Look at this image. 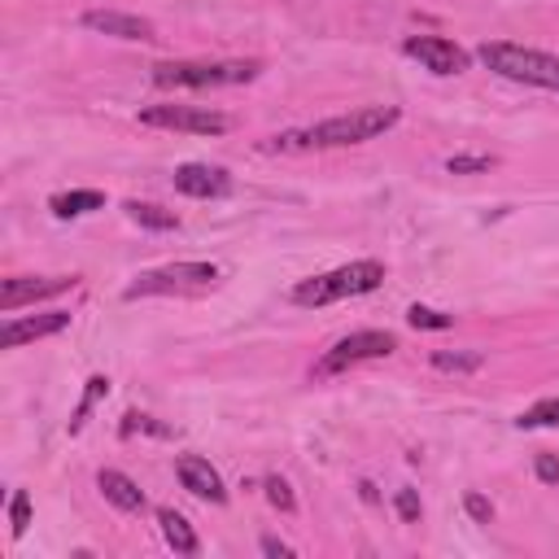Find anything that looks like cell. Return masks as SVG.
<instances>
[{
	"instance_id": "cell-1",
	"label": "cell",
	"mask_w": 559,
	"mask_h": 559,
	"mask_svg": "<svg viewBox=\"0 0 559 559\" xmlns=\"http://www.w3.org/2000/svg\"><path fill=\"white\" fill-rule=\"evenodd\" d=\"M397 118H402L397 105H362V109H354V114H336V118H323V122H314V127L271 135L266 148H271V153H306V148L362 144V140L384 135L389 127H397Z\"/></svg>"
},
{
	"instance_id": "cell-2",
	"label": "cell",
	"mask_w": 559,
	"mask_h": 559,
	"mask_svg": "<svg viewBox=\"0 0 559 559\" xmlns=\"http://www.w3.org/2000/svg\"><path fill=\"white\" fill-rule=\"evenodd\" d=\"M476 57L511 79V83H528V87H546V92H559V57L555 52H542V48H524V44H511V39H489L476 48Z\"/></svg>"
},
{
	"instance_id": "cell-3",
	"label": "cell",
	"mask_w": 559,
	"mask_h": 559,
	"mask_svg": "<svg viewBox=\"0 0 559 559\" xmlns=\"http://www.w3.org/2000/svg\"><path fill=\"white\" fill-rule=\"evenodd\" d=\"M384 284V266L376 258H358V262H345L336 271H323V275H310L293 288V301L297 306H328V301H341V297H358V293H371Z\"/></svg>"
},
{
	"instance_id": "cell-4",
	"label": "cell",
	"mask_w": 559,
	"mask_h": 559,
	"mask_svg": "<svg viewBox=\"0 0 559 559\" xmlns=\"http://www.w3.org/2000/svg\"><path fill=\"white\" fill-rule=\"evenodd\" d=\"M258 61H157L153 83L157 87H236L258 79Z\"/></svg>"
},
{
	"instance_id": "cell-5",
	"label": "cell",
	"mask_w": 559,
	"mask_h": 559,
	"mask_svg": "<svg viewBox=\"0 0 559 559\" xmlns=\"http://www.w3.org/2000/svg\"><path fill=\"white\" fill-rule=\"evenodd\" d=\"M218 284V266L214 262H170L157 271H140L135 284H127V301L135 297H166V293H205Z\"/></svg>"
},
{
	"instance_id": "cell-6",
	"label": "cell",
	"mask_w": 559,
	"mask_h": 559,
	"mask_svg": "<svg viewBox=\"0 0 559 559\" xmlns=\"http://www.w3.org/2000/svg\"><path fill=\"white\" fill-rule=\"evenodd\" d=\"M393 349H397V336H393V332H349V336H341V341L314 362V376L328 380V376H341V371H349V367H358V362H367V358H389Z\"/></svg>"
},
{
	"instance_id": "cell-7",
	"label": "cell",
	"mask_w": 559,
	"mask_h": 559,
	"mask_svg": "<svg viewBox=\"0 0 559 559\" xmlns=\"http://www.w3.org/2000/svg\"><path fill=\"white\" fill-rule=\"evenodd\" d=\"M144 127H166V131H188V135H223L231 127L227 114L201 109V105H148L140 109Z\"/></svg>"
},
{
	"instance_id": "cell-8",
	"label": "cell",
	"mask_w": 559,
	"mask_h": 559,
	"mask_svg": "<svg viewBox=\"0 0 559 559\" xmlns=\"http://www.w3.org/2000/svg\"><path fill=\"white\" fill-rule=\"evenodd\" d=\"M406 57H415L424 70H432V74H463L467 70V52L454 44V39H445V35H411L406 44Z\"/></svg>"
},
{
	"instance_id": "cell-9",
	"label": "cell",
	"mask_w": 559,
	"mask_h": 559,
	"mask_svg": "<svg viewBox=\"0 0 559 559\" xmlns=\"http://www.w3.org/2000/svg\"><path fill=\"white\" fill-rule=\"evenodd\" d=\"M66 288H74V275H13L0 284V310L13 314L17 306L39 301V297H57Z\"/></svg>"
},
{
	"instance_id": "cell-10",
	"label": "cell",
	"mask_w": 559,
	"mask_h": 559,
	"mask_svg": "<svg viewBox=\"0 0 559 559\" xmlns=\"http://www.w3.org/2000/svg\"><path fill=\"white\" fill-rule=\"evenodd\" d=\"M83 26L87 31H100V35H114V39H157L153 22L140 17V13H118V9H87L83 13Z\"/></svg>"
},
{
	"instance_id": "cell-11",
	"label": "cell",
	"mask_w": 559,
	"mask_h": 559,
	"mask_svg": "<svg viewBox=\"0 0 559 559\" xmlns=\"http://www.w3.org/2000/svg\"><path fill=\"white\" fill-rule=\"evenodd\" d=\"M175 472H179V485L188 489V493H197V498H205V502H227V489H223V476L210 467V459H201V454H179L175 459Z\"/></svg>"
},
{
	"instance_id": "cell-12",
	"label": "cell",
	"mask_w": 559,
	"mask_h": 559,
	"mask_svg": "<svg viewBox=\"0 0 559 559\" xmlns=\"http://www.w3.org/2000/svg\"><path fill=\"white\" fill-rule=\"evenodd\" d=\"M175 188L183 192V197H223L227 188H231V179H227V170L223 166H205V162H183L179 170H175Z\"/></svg>"
},
{
	"instance_id": "cell-13",
	"label": "cell",
	"mask_w": 559,
	"mask_h": 559,
	"mask_svg": "<svg viewBox=\"0 0 559 559\" xmlns=\"http://www.w3.org/2000/svg\"><path fill=\"white\" fill-rule=\"evenodd\" d=\"M70 328V314L66 310H48V314H31V319H9L4 332H0V345L4 349H17L22 341H39V336H52Z\"/></svg>"
},
{
	"instance_id": "cell-14",
	"label": "cell",
	"mask_w": 559,
	"mask_h": 559,
	"mask_svg": "<svg viewBox=\"0 0 559 559\" xmlns=\"http://www.w3.org/2000/svg\"><path fill=\"white\" fill-rule=\"evenodd\" d=\"M96 485H100L105 502H114L118 511H144V493H140V485H135L131 476H122V472L105 467V472L96 476Z\"/></svg>"
},
{
	"instance_id": "cell-15",
	"label": "cell",
	"mask_w": 559,
	"mask_h": 559,
	"mask_svg": "<svg viewBox=\"0 0 559 559\" xmlns=\"http://www.w3.org/2000/svg\"><path fill=\"white\" fill-rule=\"evenodd\" d=\"M157 524H162V537H166V546H170L175 555H197V550H201V542H197L192 524H188L179 511L162 507V511H157Z\"/></svg>"
},
{
	"instance_id": "cell-16",
	"label": "cell",
	"mask_w": 559,
	"mask_h": 559,
	"mask_svg": "<svg viewBox=\"0 0 559 559\" xmlns=\"http://www.w3.org/2000/svg\"><path fill=\"white\" fill-rule=\"evenodd\" d=\"M48 205H52V214H57V218H79V214L100 210V205H105V197H100L96 188H74V192H57Z\"/></svg>"
},
{
	"instance_id": "cell-17",
	"label": "cell",
	"mask_w": 559,
	"mask_h": 559,
	"mask_svg": "<svg viewBox=\"0 0 559 559\" xmlns=\"http://www.w3.org/2000/svg\"><path fill=\"white\" fill-rule=\"evenodd\" d=\"M127 214H131L140 227H153V231H170V227H179V218H175L170 210L153 205V201H127Z\"/></svg>"
},
{
	"instance_id": "cell-18",
	"label": "cell",
	"mask_w": 559,
	"mask_h": 559,
	"mask_svg": "<svg viewBox=\"0 0 559 559\" xmlns=\"http://www.w3.org/2000/svg\"><path fill=\"white\" fill-rule=\"evenodd\" d=\"M480 362H485V354H476V349H437L432 354L437 371H480Z\"/></svg>"
},
{
	"instance_id": "cell-19",
	"label": "cell",
	"mask_w": 559,
	"mask_h": 559,
	"mask_svg": "<svg viewBox=\"0 0 559 559\" xmlns=\"http://www.w3.org/2000/svg\"><path fill=\"white\" fill-rule=\"evenodd\" d=\"M515 424H520V428H559V397H542V402H533Z\"/></svg>"
},
{
	"instance_id": "cell-20",
	"label": "cell",
	"mask_w": 559,
	"mask_h": 559,
	"mask_svg": "<svg viewBox=\"0 0 559 559\" xmlns=\"http://www.w3.org/2000/svg\"><path fill=\"white\" fill-rule=\"evenodd\" d=\"M105 389H109V380H105V376H92V380H87V393H83V402H79V411H74V419H70V432H79V428H83L87 411L96 406V397H100Z\"/></svg>"
},
{
	"instance_id": "cell-21",
	"label": "cell",
	"mask_w": 559,
	"mask_h": 559,
	"mask_svg": "<svg viewBox=\"0 0 559 559\" xmlns=\"http://www.w3.org/2000/svg\"><path fill=\"white\" fill-rule=\"evenodd\" d=\"M406 319H411V328H432V332H441V328L454 323L450 314H441V310H432V306H411Z\"/></svg>"
},
{
	"instance_id": "cell-22",
	"label": "cell",
	"mask_w": 559,
	"mask_h": 559,
	"mask_svg": "<svg viewBox=\"0 0 559 559\" xmlns=\"http://www.w3.org/2000/svg\"><path fill=\"white\" fill-rule=\"evenodd\" d=\"M489 166H493V157H485V153H463V157H450V162H445L450 175H480V170H489Z\"/></svg>"
},
{
	"instance_id": "cell-23",
	"label": "cell",
	"mask_w": 559,
	"mask_h": 559,
	"mask_svg": "<svg viewBox=\"0 0 559 559\" xmlns=\"http://www.w3.org/2000/svg\"><path fill=\"white\" fill-rule=\"evenodd\" d=\"M266 502H271L275 511H297V498H293L288 480H280V476H266Z\"/></svg>"
},
{
	"instance_id": "cell-24",
	"label": "cell",
	"mask_w": 559,
	"mask_h": 559,
	"mask_svg": "<svg viewBox=\"0 0 559 559\" xmlns=\"http://www.w3.org/2000/svg\"><path fill=\"white\" fill-rule=\"evenodd\" d=\"M9 520H13V533L22 537V533H26V524H31V498H26L22 489H17V493H13V502H9Z\"/></svg>"
},
{
	"instance_id": "cell-25",
	"label": "cell",
	"mask_w": 559,
	"mask_h": 559,
	"mask_svg": "<svg viewBox=\"0 0 559 559\" xmlns=\"http://www.w3.org/2000/svg\"><path fill=\"white\" fill-rule=\"evenodd\" d=\"M393 507H397V515H402L406 524H415V520H419V493H415V489H397Z\"/></svg>"
},
{
	"instance_id": "cell-26",
	"label": "cell",
	"mask_w": 559,
	"mask_h": 559,
	"mask_svg": "<svg viewBox=\"0 0 559 559\" xmlns=\"http://www.w3.org/2000/svg\"><path fill=\"white\" fill-rule=\"evenodd\" d=\"M463 507H467V515H472V520H480V524H489V520H493V507H489V498H480V493H467V498H463Z\"/></svg>"
},
{
	"instance_id": "cell-27",
	"label": "cell",
	"mask_w": 559,
	"mask_h": 559,
	"mask_svg": "<svg viewBox=\"0 0 559 559\" xmlns=\"http://www.w3.org/2000/svg\"><path fill=\"white\" fill-rule=\"evenodd\" d=\"M537 480L559 485V459L555 454H537Z\"/></svg>"
},
{
	"instance_id": "cell-28",
	"label": "cell",
	"mask_w": 559,
	"mask_h": 559,
	"mask_svg": "<svg viewBox=\"0 0 559 559\" xmlns=\"http://www.w3.org/2000/svg\"><path fill=\"white\" fill-rule=\"evenodd\" d=\"M262 555H280V559H288V555H293V546H288V542H280V537H262Z\"/></svg>"
}]
</instances>
